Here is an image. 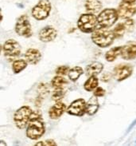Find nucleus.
Segmentation results:
<instances>
[{
  "label": "nucleus",
  "instance_id": "19",
  "mask_svg": "<svg viewBox=\"0 0 136 146\" xmlns=\"http://www.w3.org/2000/svg\"><path fill=\"white\" fill-rule=\"evenodd\" d=\"M85 9L91 14H97L101 11L102 2L100 0H86Z\"/></svg>",
  "mask_w": 136,
  "mask_h": 146
},
{
  "label": "nucleus",
  "instance_id": "32",
  "mask_svg": "<svg viewBox=\"0 0 136 146\" xmlns=\"http://www.w3.org/2000/svg\"><path fill=\"white\" fill-rule=\"evenodd\" d=\"M4 141H1V143H0V145H7V144H5V143H3Z\"/></svg>",
  "mask_w": 136,
  "mask_h": 146
},
{
  "label": "nucleus",
  "instance_id": "14",
  "mask_svg": "<svg viewBox=\"0 0 136 146\" xmlns=\"http://www.w3.org/2000/svg\"><path fill=\"white\" fill-rule=\"evenodd\" d=\"M120 56L122 58L127 61L136 58V42H128L122 46Z\"/></svg>",
  "mask_w": 136,
  "mask_h": 146
},
{
  "label": "nucleus",
  "instance_id": "8",
  "mask_svg": "<svg viewBox=\"0 0 136 146\" xmlns=\"http://www.w3.org/2000/svg\"><path fill=\"white\" fill-rule=\"evenodd\" d=\"M3 52L4 55L9 58H15L21 54L22 48L16 40L8 39L4 42L3 46Z\"/></svg>",
  "mask_w": 136,
  "mask_h": 146
},
{
  "label": "nucleus",
  "instance_id": "16",
  "mask_svg": "<svg viewBox=\"0 0 136 146\" xmlns=\"http://www.w3.org/2000/svg\"><path fill=\"white\" fill-rule=\"evenodd\" d=\"M25 58L28 64L30 65H37L42 59V54L40 50L34 48L28 49L25 54Z\"/></svg>",
  "mask_w": 136,
  "mask_h": 146
},
{
  "label": "nucleus",
  "instance_id": "28",
  "mask_svg": "<svg viewBox=\"0 0 136 146\" xmlns=\"http://www.w3.org/2000/svg\"><path fill=\"white\" fill-rule=\"evenodd\" d=\"M38 91L39 94L42 95V96H46V95L49 93V89L47 88L46 85L44 84V83H41L38 86Z\"/></svg>",
  "mask_w": 136,
  "mask_h": 146
},
{
  "label": "nucleus",
  "instance_id": "7",
  "mask_svg": "<svg viewBox=\"0 0 136 146\" xmlns=\"http://www.w3.org/2000/svg\"><path fill=\"white\" fill-rule=\"evenodd\" d=\"M15 29L16 34L19 36L30 38L33 35L31 23L26 15H22L18 19Z\"/></svg>",
  "mask_w": 136,
  "mask_h": 146
},
{
  "label": "nucleus",
  "instance_id": "5",
  "mask_svg": "<svg viewBox=\"0 0 136 146\" xmlns=\"http://www.w3.org/2000/svg\"><path fill=\"white\" fill-rule=\"evenodd\" d=\"M97 17L99 25L101 27L105 28L111 27L119 18L117 10L114 8H106L99 14Z\"/></svg>",
  "mask_w": 136,
  "mask_h": 146
},
{
  "label": "nucleus",
  "instance_id": "9",
  "mask_svg": "<svg viewBox=\"0 0 136 146\" xmlns=\"http://www.w3.org/2000/svg\"><path fill=\"white\" fill-rule=\"evenodd\" d=\"M66 112L70 115L82 117L86 113V102L85 99L79 98L73 101L67 108Z\"/></svg>",
  "mask_w": 136,
  "mask_h": 146
},
{
  "label": "nucleus",
  "instance_id": "15",
  "mask_svg": "<svg viewBox=\"0 0 136 146\" xmlns=\"http://www.w3.org/2000/svg\"><path fill=\"white\" fill-rule=\"evenodd\" d=\"M66 110L67 108L65 104H64L61 102H56V103L49 110V117L53 120L58 119L62 116Z\"/></svg>",
  "mask_w": 136,
  "mask_h": 146
},
{
  "label": "nucleus",
  "instance_id": "3",
  "mask_svg": "<svg viewBox=\"0 0 136 146\" xmlns=\"http://www.w3.org/2000/svg\"><path fill=\"white\" fill-rule=\"evenodd\" d=\"M98 25H99L98 17L91 13L82 15L79 18L77 22L78 29L85 34L92 33L97 28Z\"/></svg>",
  "mask_w": 136,
  "mask_h": 146
},
{
  "label": "nucleus",
  "instance_id": "25",
  "mask_svg": "<svg viewBox=\"0 0 136 146\" xmlns=\"http://www.w3.org/2000/svg\"><path fill=\"white\" fill-rule=\"evenodd\" d=\"M66 94V91L63 88H56L53 92L52 99L55 102H61V100L64 98L65 95Z\"/></svg>",
  "mask_w": 136,
  "mask_h": 146
},
{
  "label": "nucleus",
  "instance_id": "23",
  "mask_svg": "<svg viewBox=\"0 0 136 146\" xmlns=\"http://www.w3.org/2000/svg\"><path fill=\"white\" fill-rule=\"evenodd\" d=\"M83 74H84V70L81 66H74L70 69L68 76L72 82H76Z\"/></svg>",
  "mask_w": 136,
  "mask_h": 146
},
{
  "label": "nucleus",
  "instance_id": "22",
  "mask_svg": "<svg viewBox=\"0 0 136 146\" xmlns=\"http://www.w3.org/2000/svg\"><path fill=\"white\" fill-rule=\"evenodd\" d=\"M28 62H26V60L24 59H18L15 60L13 64H12V70L13 72L17 74H19L21 72L24 70L27 67Z\"/></svg>",
  "mask_w": 136,
  "mask_h": 146
},
{
  "label": "nucleus",
  "instance_id": "27",
  "mask_svg": "<svg viewBox=\"0 0 136 146\" xmlns=\"http://www.w3.org/2000/svg\"><path fill=\"white\" fill-rule=\"evenodd\" d=\"M57 146V143L55 142L53 140H51V139H48L44 141H40V142L35 144V146Z\"/></svg>",
  "mask_w": 136,
  "mask_h": 146
},
{
  "label": "nucleus",
  "instance_id": "17",
  "mask_svg": "<svg viewBox=\"0 0 136 146\" xmlns=\"http://www.w3.org/2000/svg\"><path fill=\"white\" fill-rule=\"evenodd\" d=\"M99 107L100 105H99L97 97L94 95L91 97L89 100L86 102V113L89 116H93L97 113Z\"/></svg>",
  "mask_w": 136,
  "mask_h": 146
},
{
  "label": "nucleus",
  "instance_id": "29",
  "mask_svg": "<svg viewBox=\"0 0 136 146\" xmlns=\"http://www.w3.org/2000/svg\"><path fill=\"white\" fill-rule=\"evenodd\" d=\"M105 94V90L103 89L102 87H97L95 90H94V95L97 98L104 97Z\"/></svg>",
  "mask_w": 136,
  "mask_h": 146
},
{
  "label": "nucleus",
  "instance_id": "10",
  "mask_svg": "<svg viewBox=\"0 0 136 146\" xmlns=\"http://www.w3.org/2000/svg\"><path fill=\"white\" fill-rule=\"evenodd\" d=\"M133 73V67L129 64L118 65L113 70V76L118 82L124 81L131 77Z\"/></svg>",
  "mask_w": 136,
  "mask_h": 146
},
{
  "label": "nucleus",
  "instance_id": "24",
  "mask_svg": "<svg viewBox=\"0 0 136 146\" xmlns=\"http://www.w3.org/2000/svg\"><path fill=\"white\" fill-rule=\"evenodd\" d=\"M67 83H68V82L64 77L61 76V75H57L51 81V86L54 89H56V88H63Z\"/></svg>",
  "mask_w": 136,
  "mask_h": 146
},
{
  "label": "nucleus",
  "instance_id": "31",
  "mask_svg": "<svg viewBox=\"0 0 136 146\" xmlns=\"http://www.w3.org/2000/svg\"><path fill=\"white\" fill-rule=\"evenodd\" d=\"M123 2L125 3H135L136 0H122Z\"/></svg>",
  "mask_w": 136,
  "mask_h": 146
},
{
  "label": "nucleus",
  "instance_id": "11",
  "mask_svg": "<svg viewBox=\"0 0 136 146\" xmlns=\"http://www.w3.org/2000/svg\"><path fill=\"white\" fill-rule=\"evenodd\" d=\"M134 27H135V21L131 19H127L123 23L117 24L112 30V31L115 35L116 38H119L124 35L127 32L129 33L132 31L134 30Z\"/></svg>",
  "mask_w": 136,
  "mask_h": 146
},
{
  "label": "nucleus",
  "instance_id": "18",
  "mask_svg": "<svg viewBox=\"0 0 136 146\" xmlns=\"http://www.w3.org/2000/svg\"><path fill=\"white\" fill-rule=\"evenodd\" d=\"M103 70H104V65L101 62H93L90 63L89 65H88L86 66L85 72L86 74L88 77L97 76L98 74H100L103 71Z\"/></svg>",
  "mask_w": 136,
  "mask_h": 146
},
{
  "label": "nucleus",
  "instance_id": "30",
  "mask_svg": "<svg viewBox=\"0 0 136 146\" xmlns=\"http://www.w3.org/2000/svg\"><path fill=\"white\" fill-rule=\"evenodd\" d=\"M111 74H104L102 76L101 78V80L103 81V82H108L109 80H110V78H111Z\"/></svg>",
  "mask_w": 136,
  "mask_h": 146
},
{
  "label": "nucleus",
  "instance_id": "21",
  "mask_svg": "<svg viewBox=\"0 0 136 146\" xmlns=\"http://www.w3.org/2000/svg\"><path fill=\"white\" fill-rule=\"evenodd\" d=\"M98 85L99 79L96 78V76H91L84 84V89L88 92L94 91L98 87Z\"/></svg>",
  "mask_w": 136,
  "mask_h": 146
},
{
  "label": "nucleus",
  "instance_id": "20",
  "mask_svg": "<svg viewBox=\"0 0 136 146\" xmlns=\"http://www.w3.org/2000/svg\"><path fill=\"white\" fill-rule=\"evenodd\" d=\"M122 46H116V47L111 48L105 54V59L109 62H112L115 60H116L118 56L121 54Z\"/></svg>",
  "mask_w": 136,
  "mask_h": 146
},
{
  "label": "nucleus",
  "instance_id": "13",
  "mask_svg": "<svg viewBox=\"0 0 136 146\" xmlns=\"http://www.w3.org/2000/svg\"><path fill=\"white\" fill-rule=\"evenodd\" d=\"M38 37L42 42H50L57 37V31L52 26H46L40 31Z\"/></svg>",
  "mask_w": 136,
  "mask_h": 146
},
{
  "label": "nucleus",
  "instance_id": "1",
  "mask_svg": "<svg viewBox=\"0 0 136 146\" xmlns=\"http://www.w3.org/2000/svg\"><path fill=\"white\" fill-rule=\"evenodd\" d=\"M46 133V126L39 111L34 112L26 128V137L31 140H38Z\"/></svg>",
  "mask_w": 136,
  "mask_h": 146
},
{
  "label": "nucleus",
  "instance_id": "2",
  "mask_svg": "<svg viewBox=\"0 0 136 146\" xmlns=\"http://www.w3.org/2000/svg\"><path fill=\"white\" fill-rule=\"evenodd\" d=\"M92 41L99 47L106 48L110 46L113 43L116 38L112 31H110L108 28H96L92 34Z\"/></svg>",
  "mask_w": 136,
  "mask_h": 146
},
{
  "label": "nucleus",
  "instance_id": "12",
  "mask_svg": "<svg viewBox=\"0 0 136 146\" xmlns=\"http://www.w3.org/2000/svg\"><path fill=\"white\" fill-rule=\"evenodd\" d=\"M117 11L119 17L122 19H131L136 14V4L125 3L122 1L117 9Z\"/></svg>",
  "mask_w": 136,
  "mask_h": 146
},
{
  "label": "nucleus",
  "instance_id": "26",
  "mask_svg": "<svg viewBox=\"0 0 136 146\" xmlns=\"http://www.w3.org/2000/svg\"><path fill=\"white\" fill-rule=\"evenodd\" d=\"M70 68L68 66H60L56 69L55 73L57 75H61V76H65L69 74Z\"/></svg>",
  "mask_w": 136,
  "mask_h": 146
},
{
  "label": "nucleus",
  "instance_id": "4",
  "mask_svg": "<svg viewBox=\"0 0 136 146\" xmlns=\"http://www.w3.org/2000/svg\"><path fill=\"white\" fill-rule=\"evenodd\" d=\"M34 111L29 106H22L18 109L14 115V121L16 127L19 129H23L27 126L31 119Z\"/></svg>",
  "mask_w": 136,
  "mask_h": 146
},
{
  "label": "nucleus",
  "instance_id": "6",
  "mask_svg": "<svg viewBox=\"0 0 136 146\" xmlns=\"http://www.w3.org/2000/svg\"><path fill=\"white\" fill-rule=\"evenodd\" d=\"M51 9L52 6L49 0H40L32 9V16L38 21L46 19L50 15Z\"/></svg>",
  "mask_w": 136,
  "mask_h": 146
}]
</instances>
